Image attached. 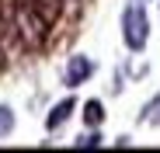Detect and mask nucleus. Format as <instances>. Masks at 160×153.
Wrapping results in <instances>:
<instances>
[{
    "label": "nucleus",
    "instance_id": "nucleus-2",
    "mask_svg": "<svg viewBox=\"0 0 160 153\" xmlns=\"http://www.w3.org/2000/svg\"><path fill=\"white\" fill-rule=\"evenodd\" d=\"M122 42L132 52H143L150 42V14H146V0H125L122 7Z\"/></svg>",
    "mask_w": 160,
    "mask_h": 153
},
{
    "label": "nucleus",
    "instance_id": "nucleus-8",
    "mask_svg": "<svg viewBox=\"0 0 160 153\" xmlns=\"http://www.w3.org/2000/svg\"><path fill=\"white\" fill-rule=\"evenodd\" d=\"M11 129H14V111L7 105H0V136H7Z\"/></svg>",
    "mask_w": 160,
    "mask_h": 153
},
{
    "label": "nucleus",
    "instance_id": "nucleus-6",
    "mask_svg": "<svg viewBox=\"0 0 160 153\" xmlns=\"http://www.w3.org/2000/svg\"><path fill=\"white\" fill-rule=\"evenodd\" d=\"M139 118H143L146 125H160V94H157V97L150 101V105L143 108V115H139Z\"/></svg>",
    "mask_w": 160,
    "mask_h": 153
},
{
    "label": "nucleus",
    "instance_id": "nucleus-3",
    "mask_svg": "<svg viewBox=\"0 0 160 153\" xmlns=\"http://www.w3.org/2000/svg\"><path fill=\"white\" fill-rule=\"evenodd\" d=\"M94 76V59L91 56H84V52H77V56H70V63H66V70H63V84L73 91V87H80V84H87Z\"/></svg>",
    "mask_w": 160,
    "mask_h": 153
},
{
    "label": "nucleus",
    "instance_id": "nucleus-4",
    "mask_svg": "<svg viewBox=\"0 0 160 153\" xmlns=\"http://www.w3.org/2000/svg\"><path fill=\"white\" fill-rule=\"evenodd\" d=\"M73 111H77V101H73V97H63L59 105H52V111L45 115V129L56 132L59 125H66V122L73 118Z\"/></svg>",
    "mask_w": 160,
    "mask_h": 153
},
{
    "label": "nucleus",
    "instance_id": "nucleus-7",
    "mask_svg": "<svg viewBox=\"0 0 160 153\" xmlns=\"http://www.w3.org/2000/svg\"><path fill=\"white\" fill-rule=\"evenodd\" d=\"M73 146H77V150H94V146H101V132H98V129H91L87 136H80Z\"/></svg>",
    "mask_w": 160,
    "mask_h": 153
},
{
    "label": "nucleus",
    "instance_id": "nucleus-1",
    "mask_svg": "<svg viewBox=\"0 0 160 153\" xmlns=\"http://www.w3.org/2000/svg\"><path fill=\"white\" fill-rule=\"evenodd\" d=\"M11 14H14V35H18V45L35 52V49L45 45L49 38V28L52 24L28 4V0H11Z\"/></svg>",
    "mask_w": 160,
    "mask_h": 153
},
{
    "label": "nucleus",
    "instance_id": "nucleus-5",
    "mask_svg": "<svg viewBox=\"0 0 160 153\" xmlns=\"http://www.w3.org/2000/svg\"><path fill=\"white\" fill-rule=\"evenodd\" d=\"M101 122H104V105L94 97V101H87V105H84V125H87V129H98Z\"/></svg>",
    "mask_w": 160,
    "mask_h": 153
}]
</instances>
